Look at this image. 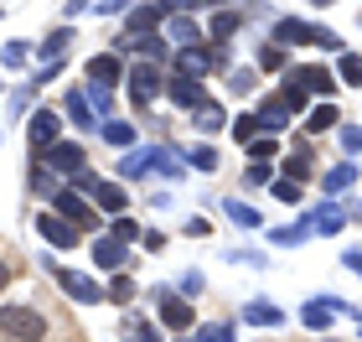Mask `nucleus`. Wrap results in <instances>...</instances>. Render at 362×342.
<instances>
[{
	"instance_id": "obj_1",
	"label": "nucleus",
	"mask_w": 362,
	"mask_h": 342,
	"mask_svg": "<svg viewBox=\"0 0 362 342\" xmlns=\"http://www.w3.org/2000/svg\"><path fill=\"white\" fill-rule=\"evenodd\" d=\"M0 332L16 337V342H42L47 337V317L37 306H6V312H0Z\"/></svg>"
},
{
	"instance_id": "obj_2",
	"label": "nucleus",
	"mask_w": 362,
	"mask_h": 342,
	"mask_svg": "<svg viewBox=\"0 0 362 342\" xmlns=\"http://www.w3.org/2000/svg\"><path fill=\"white\" fill-rule=\"evenodd\" d=\"M223 62H228L223 47H181V52H176V78H192V84H197L202 73H218Z\"/></svg>"
},
{
	"instance_id": "obj_3",
	"label": "nucleus",
	"mask_w": 362,
	"mask_h": 342,
	"mask_svg": "<svg viewBox=\"0 0 362 342\" xmlns=\"http://www.w3.org/2000/svg\"><path fill=\"white\" fill-rule=\"evenodd\" d=\"M285 89H295V93H337V78L326 68H295L285 78Z\"/></svg>"
},
{
	"instance_id": "obj_4",
	"label": "nucleus",
	"mask_w": 362,
	"mask_h": 342,
	"mask_svg": "<svg viewBox=\"0 0 362 342\" xmlns=\"http://www.w3.org/2000/svg\"><path fill=\"white\" fill-rule=\"evenodd\" d=\"M57 130H62L57 114H52V109H37V114H31V151L47 156V151L57 145Z\"/></svg>"
},
{
	"instance_id": "obj_5",
	"label": "nucleus",
	"mask_w": 362,
	"mask_h": 342,
	"mask_svg": "<svg viewBox=\"0 0 362 342\" xmlns=\"http://www.w3.org/2000/svg\"><path fill=\"white\" fill-rule=\"evenodd\" d=\"M52 275H57V285L68 290V296H78L83 306H93V301H104V290H98L88 275H78V270H62V265H52Z\"/></svg>"
},
{
	"instance_id": "obj_6",
	"label": "nucleus",
	"mask_w": 362,
	"mask_h": 342,
	"mask_svg": "<svg viewBox=\"0 0 362 342\" xmlns=\"http://www.w3.org/2000/svg\"><path fill=\"white\" fill-rule=\"evenodd\" d=\"M274 37H279V42H316V47H337L332 31L305 26V21H279V26H274Z\"/></svg>"
},
{
	"instance_id": "obj_7",
	"label": "nucleus",
	"mask_w": 362,
	"mask_h": 342,
	"mask_svg": "<svg viewBox=\"0 0 362 342\" xmlns=\"http://www.w3.org/2000/svg\"><path fill=\"white\" fill-rule=\"evenodd\" d=\"M78 182H83V192H93V203L98 207H104V213H119V207H124V187L119 182H98V176H78Z\"/></svg>"
},
{
	"instance_id": "obj_8",
	"label": "nucleus",
	"mask_w": 362,
	"mask_h": 342,
	"mask_svg": "<svg viewBox=\"0 0 362 342\" xmlns=\"http://www.w3.org/2000/svg\"><path fill=\"white\" fill-rule=\"evenodd\" d=\"M37 234H42L47 244H57V249H73V244H78V228H73L68 218H57V213H42V218H37Z\"/></svg>"
},
{
	"instance_id": "obj_9",
	"label": "nucleus",
	"mask_w": 362,
	"mask_h": 342,
	"mask_svg": "<svg viewBox=\"0 0 362 342\" xmlns=\"http://www.w3.org/2000/svg\"><path fill=\"white\" fill-rule=\"evenodd\" d=\"M47 166H52V171H83V166H88V156H83V145L57 140L52 151H47Z\"/></svg>"
},
{
	"instance_id": "obj_10",
	"label": "nucleus",
	"mask_w": 362,
	"mask_h": 342,
	"mask_svg": "<svg viewBox=\"0 0 362 342\" xmlns=\"http://www.w3.org/2000/svg\"><path fill=\"white\" fill-rule=\"evenodd\" d=\"M57 218H68V223H88V228L98 223L83 192H57Z\"/></svg>"
},
{
	"instance_id": "obj_11",
	"label": "nucleus",
	"mask_w": 362,
	"mask_h": 342,
	"mask_svg": "<svg viewBox=\"0 0 362 342\" xmlns=\"http://www.w3.org/2000/svg\"><path fill=\"white\" fill-rule=\"evenodd\" d=\"M192 306L187 301H181V296H171V290H160V321H166V327L171 332H181V327H192Z\"/></svg>"
},
{
	"instance_id": "obj_12",
	"label": "nucleus",
	"mask_w": 362,
	"mask_h": 342,
	"mask_svg": "<svg viewBox=\"0 0 362 342\" xmlns=\"http://www.w3.org/2000/svg\"><path fill=\"white\" fill-rule=\"evenodd\" d=\"M166 93H171L181 109H192V114H197V109H207V93H202V84H192V78H171Z\"/></svg>"
},
{
	"instance_id": "obj_13",
	"label": "nucleus",
	"mask_w": 362,
	"mask_h": 342,
	"mask_svg": "<svg viewBox=\"0 0 362 342\" xmlns=\"http://www.w3.org/2000/svg\"><path fill=\"white\" fill-rule=\"evenodd\" d=\"M129 93H135V99H145V104L160 99V73L151 68V62H140V68L129 73Z\"/></svg>"
},
{
	"instance_id": "obj_14",
	"label": "nucleus",
	"mask_w": 362,
	"mask_h": 342,
	"mask_svg": "<svg viewBox=\"0 0 362 342\" xmlns=\"http://www.w3.org/2000/svg\"><path fill=\"white\" fill-rule=\"evenodd\" d=\"M332 312H347V301H305V312H300V321L305 327H332Z\"/></svg>"
},
{
	"instance_id": "obj_15",
	"label": "nucleus",
	"mask_w": 362,
	"mask_h": 342,
	"mask_svg": "<svg viewBox=\"0 0 362 342\" xmlns=\"http://www.w3.org/2000/svg\"><path fill=\"white\" fill-rule=\"evenodd\" d=\"M88 78L109 93L114 84H119V57H88Z\"/></svg>"
},
{
	"instance_id": "obj_16",
	"label": "nucleus",
	"mask_w": 362,
	"mask_h": 342,
	"mask_svg": "<svg viewBox=\"0 0 362 342\" xmlns=\"http://www.w3.org/2000/svg\"><path fill=\"white\" fill-rule=\"evenodd\" d=\"M254 120H259V130H279V125L290 120V104H285V93H274V99H269L264 109H259Z\"/></svg>"
},
{
	"instance_id": "obj_17",
	"label": "nucleus",
	"mask_w": 362,
	"mask_h": 342,
	"mask_svg": "<svg viewBox=\"0 0 362 342\" xmlns=\"http://www.w3.org/2000/svg\"><path fill=\"white\" fill-rule=\"evenodd\" d=\"M160 16H171V6H135V11H129V26H135V31H151Z\"/></svg>"
},
{
	"instance_id": "obj_18",
	"label": "nucleus",
	"mask_w": 362,
	"mask_h": 342,
	"mask_svg": "<svg viewBox=\"0 0 362 342\" xmlns=\"http://www.w3.org/2000/svg\"><path fill=\"white\" fill-rule=\"evenodd\" d=\"M249 321H259V327H279V321H285V312H279L274 301H254V306H249Z\"/></svg>"
},
{
	"instance_id": "obj_19",
	"label": "nucleus",
	"mask_w": 362,
	"mask_h": 342,
	"mask_svg": "<svg viewBox=\"0 0 362 342\" xmlns=\"http://www.w3.org/2000/svg\"><path fill=\"white\" fill-rule=\"evenodd\" d=\"M68 114H73V120L83 125V130H93V109H88V93H83V89L68 93Z\"/></svg>"
},
{
	"instance_id": "obj_20",
	"label": "nucleus",
	"mask_w": 362,
	"mask_h": 342,
	"mask_svg": "<svg viewBox=\"0 0 362 342\" xmlns=\"http://www.w3.org/2000/svg\"><path fill=\"white\" fill-rule=\"evenodd\" d=\"M223 213L233 218V223H243V228H259V223H264V218H259L249 203H238V198H233V203H223Z\"/></svg>"
},
{
	"instance_id": "obj_21",
	"label": "nucleus",
	"mask_w": 362,
	"mask_h": 342,
	"mask_svg": "<svg viewBox=\"0 0 362 342\" xmlns=\"http://www.w3.org/2000/svg\"><path fill=\"white\" fill-rule=\"evenodd\" d=\"M93 254H98V265H109V270H119V265H124V244H119V239H104Z\"/></svg>"
},
{
	"instance_id": "obj_22",
	"label": "nucleus",
	"mask_w": 362,
	"mask_h": 342,
	"mask_svg": "<svg viewBox=\"0 0 362 342\" xmlns=\"http://www.w3.org/2000/svg\"><path fill=\"white\" fill-rule=\"evenodd\" d=\"M238 26H243V11H218L212 16V37H233Z\"/></svg>"
},
{
	"instance_id": "obj_23",
	"label": "nucleus",
	"mask_w": 362,
	"mask_h": 342,
	"mask_svg": "<svg viewBox=\"0 0 362 342\" xmlns=\"http://www.w3.org/2000/svg\"><path fill=\"white\" fill-rule=\"evenodd\" d=\"M332 125H337V104L310 109V120H305V130H310V135H321V130H332Z\"/></svg>"
},
{
	"instance_id": "obj_24",
	"label": "nucleus",
	"mask_w": 362,
	"mask_h": 342,
	"mask_svg": "<svg viewBox=\"0 0 362 342\" xmlns=\"http://www.w3.org/2000/svg\"><path fill=\"white\" fill-rule=\"evenodd\" d=\"M119 332H124L129 342H160V337H156V327H145L140 317H124V327H119Z\"/></svg>"
},
{
	"instance_id": "obj_25",
	"label": "nucleus",
	"mask_w": 362,
	"mask_h": 342,
	"mask_svg": "<svg viewBox=\"0 0 362 342\" xmlns=\"http://www.w3.org/2000/svg\"><path fill=\"white\" fill-rule=\"evenodd\" d=\"M352 176H357V171L347 166V161H341V166H332V171H326V192H347Z\"/></svg>"
},
{
	"instance_id": "obj_26",
	"label": "nucleus",
	"mask_w": 362,
	"mask_h": 342,
	"mask_svg": "<svg viewBox=\"0 0 362 342\" xmlns=\"http://www.w3.org/2000/svg\"><path fill=\"white\" fill-rule=\"evenodd\" d=\"M109 301L129 306V301H135V280H129V275H114V285H109Z\"/></svg>"
},
{
	"instance_id": "obj_27",
	"label": "nucleus",
	"mask_w": 362,
	"mask_h": 342,
	"mask_svg": "<svg viewBox=\"0 0 362 342\" xmlns=\"http://www.w3.org/2000/svg\"><path fill=\"white\" fill-rule=\"evenodd\" d=\"M156 166L166 171V176H187V161H181L176 151H156Z\"/></svg>"
},
{
	"instance_id": "obj_28",
	"label": "nucleus",
	"mask_w": 362,
	"mask_h": 342,
	"mask_svg": "<svg viewBox=\"0 0 362 342\" xmlns=\"http://www.w3.org/2000/svg\"><path fill=\"white\" fill-rule=\"evenodd\" d=\"M68 42H73V31H52V37H47V47H42V52L52 57V62H47V68H52V73H57V52H62V47H68Z\"/></svg>"
},
{
	"instance_id": "obj_29",
	"label": "nucleus",
	"mask_w": 362,
	"mask_h": 342,
	"mask_svg": "<svg viewBox=\"0 0 362 342\" xmlns=\"http://www.w3.org/2000/svg\"><path fill=\"white\" fill-rule=\"evenodd\" d=\"M129 52H145V57H160V52H166V47H160L156 37H145V31H135V37H129Z\"/></svg>"
},
{
	"instance_id": "obj_30",
	"label": "nucleus",
	"mask_w": 362,
	"mask_h": 342,
	"mask_svg": "<svg viewBox=\"0 0 362 342\" xmlns=\"http://www.w3.org/2000/svg\"><path fill=\"white\" fill-rule=\"evenodd\" d=\"M197 125H202V130H223V125H228V114H223L218 104H207V109H197Z\"/></svg>"
},
{
	"instance_id": "obj_31",
	"label": "nucleus",
	"mask_w": 362,
	"mask_h": 342,
	"mask_svg": "<svg viewBox=\"0 0 362 342\" xmlns=\"http://www.w3.org/2000/svg\"><path fill=\"white\" fill-rule=\"evenodd\" d=\"M171 37H176V42H187V47H197V26L187 21V16H171Z\"/></svg>"
},
{
	"instance_id": "obj_32",
	"label": "nucleus",
	"mask_w": 362,
	"mask_h": 342,
	"mask_svg": "<svg viewBox=\"0 0 362 342\" xmlns=\"http://www.w3.org/2000/svg\"><path fill=\"white\" fill-rule=\"evenodd\" d=\"M104 140H109V145H129V140H135V130L119 125V120H109V125H104Z\"/></svg>"
},
{
	"instance_id": "obj_33",
	"label": "nucleus",
	"mask_w": 362,
	"mask_h": 342,
	"mask_svg": "<svg viewBox=\"0 0 362 342\" xmlns=\"http://www.w3.org/2000/svg\"><path fill=\"white\" fill-rule=\"evenodd\" d=\"M305 171H310V151H295V156L285 161V176H290V182H300Z\"/></svg>"
},
{
	"instance_id": "obj_34",
	"label": "nucleus",
	"mask_w": 362,
	"mask_h": 342,
	"mask_svg": "<svg viewBox=\"0 0 362 342\" xmlns=\"http://www.w3.org/2000/svg\"><path fill=\"white\" fill-rule=\"evenodd\" d=\"M310 223H316L321 234H337V228H341V207H321V213L310 218Z\"/></svg>"
},
{
	"instance_id": "obj_35",
	"label": "nucleus",
	"mask_w": 362,
	"mask_h": 342,
	"mask_svg": "<svg viewBox=\"0 0 362 342\" xmlns=\"http://www.w3.org/2000/svg\"><path fill=\"white\" fill-rule=\"evenodd\" d=\"M254 130H259V120H254V114H238V120H233V135H238L243 145H254Z\"/></svg>"
},
{
	"instance_id": "obj_36",
	"label": "nucleus",
	"mask_w": 362,
	"mask_h": 342,
	"mask_svg": "<svg viewBox=\"0 0 362 342\" xmlns=\"http://www.w3.org/2000/svg\"><path fill=\"white\" fill-rule=\"evenodd\" d=\"M341 78H347V84H362V57H352V52H341Z\"/></svg>"
},
{
	"instance_id": "obj_37",
	"label": "nucleus",
	"mask_w": 362,
	"mask_h": 342,
	"mask_svg": "<svg viewBox=\"0 0 362 342\" xmlns=\"http://www.w3.org/2000/svg\"><path fill=\"white\" fill-rule=\"evenodd\" d=\"M259 68H264V73H279V68H285V52H279V47H264V52H259Z\"/></svg>"
},
{
	"instance_id": "obj_38",
	"label": "nucleus",
	"mask_w": 362,
	"mask_h": 342,
	"mask_svg": "<svg viewBox=\"0 0 362 342\" xmlns=\"http://www.w3.org/2000/svg\"><path fill=\"white\" fill-rule=\"evenodd\" d=\"M274 198L279 203H300V182H290V176H285V182H274Z\"/></svg>"
},
{
	"instance_id": "obj_39",
	"label": "nucleus",
	"mask_w": 362,
	"mask_h": 342,
	"mask_svg": "<svg viewBox=\"0 0 362 342\" xmlns=\"http://www.w3.org/2000/svg\"><path fill=\"white\" fill-rule=\"evenodd\" d=\"M243 182H249V187H264V182H269V166H264V161H254V166L243 171Z\"/></svg>"
},
{
	"instance_id": "obj_40",
	"label": "nucleus",
	"mask_w": 362,
	"mask_h": 342,
	"mask_svg": "<svg viewBox=\"0 0 362 342\" xmlns=\"http://www.w3.org/2000/svg\"><path fill=\"white\" fill-rule=\"evenodd\" d=\"M249 151H254V161H269V156L279 151V140H269V135H264V140H254Z\"/></svg>"
},
{
	"instance_id": "obj_41",
	"label": "nucleus",
	"mask_w": 362,
	"mask_h": 342,
	"mask_svg": "<svg viewBox=\"0 0 362 342\" xmlns=\"http://www.w3.org/2000/svg\"><path fill=\"white\" fill-rule=\"evenodd\" d=\"M192 161H197L202 171H218V151H207V145H202V151H192Z\"/></svg>"
},
{
	"instance_id": "obj_42",
	"label": "nucleus",
	"mask_w": 362,
	"mask_h": 342,
	"mask_svg": "<svg viewBox=\"0 0 362 342\" xmlns=\"http://www.w3.org/2000/svg\"><path fill=\"white\" fill-rule=\"evenodd\" d=\"M140 234V228L135 223H129V218H114V239H119V244H129V239H135Z\"/></svg>"
},
{
	"instance_id": "obj_43",
	"label": "nucleus",
	"mask_w": 362,
	"mask_h": 342,
	"mask_svg": "<svg viewBox=\"0 0 362 342\" xmlns=\"http://www.w3.org/2000/svg\"><path fill=\"white\" fill-rule=\"evenodd\" d=\"M341 145H347V151H362V130L347 125V130H341Z\"/></svg>"
},
{
	"instance_id": "obj_44",
	"label": "nucleus",
	"mask_w": 362,
	"mask_h": 342,
	"mask_svg": "<svg viewBox=\"0 0 362 342\" xmlns=\"http://www.w3.org/2000/svg\"><path fill=\"white\" fill-rule=\"evenodd\" d=\"M197 342H233V332H228V327H207Z\"/></svg>"
},
{
	"instance_id": "obj_45",
	"label": "nucleus",
	"mask_w": 362,
	"mask_h": 342,
	"mask_svg": "<svg viewBox=\"0 0 362 342\" xmlns=\"http://www.w3.org/2000/svg\"><path fill=\"white\" fill-rule=\"evenodd\" d=\"M6 62H11V68H16V62H26V42H11L6 47Z\"/></svg>"
},
{
	"instance_id": "obj_46",
	"label": "nucleus",
	"mask_w": 362,
	"mask_h": 342,
	"mask_svg": "<svg viewBox=\"0 0 362 342\" xmlns=\"http://www.w3.org/2000/svg\"><path fill=\"white\" fill-rule=\"evenodd\" d=\"M347 265H352V270L362 275V249H352V254H347Z\"/></svg>"
},
{
	"instance_id": "obj_47",
	"label": "nucleus",
	"mask_w": 362,
	"mask_h": 342,
	"mask_svg": "<svg viewBox=\"0 0 362 342\" xmlns=\"http://www.w3.org/2000/svg\"><path fill=\"white\" fill-rule=\"evenodd\" d=\"M6 280H11V265H6V259H0V290H6Z\"/></svg>"
},
{
	"instance_id": "obj_48",
	"label": "nucleus",
	"mask_w": 362,
	"mask_h": 342,
	"mask_svg": "<svg viewBox=\"0 0 362 342\" xmlns=\"http://www.w3.org/2000/svg\"><path fill=\"white\" fill-rule=\"evenodd\" d=\"M0 16H6V11H0Z\"/></svg>"
}]
</instances>
